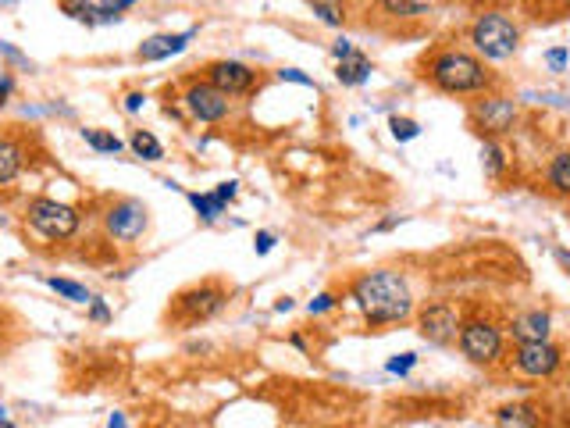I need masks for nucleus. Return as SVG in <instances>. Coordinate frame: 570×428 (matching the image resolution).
Segmentation results:
<instances>
[{
  "instance_id": "nucleus-1",
  "label": "nucleus",
  "mask_w": 570,
  "mask_h": 428,
  "mask_svg": "<svg viewBox=\"0 0 570 428\" xmlns=\"http://www.w3.org/2000/svg\"><path fill=\"white\" fill-rule=\"evenodd\" d=\"M350 300L357 304V311L364 314L371 329L399 325V321H407L414 314V297H410L407 279L399 272H389V268L364 272L360 279H353Z\"/></svg>"
},
{
  "instance_id": "nucleus-2",
  "label": "nucleus",
  "mask_w": 570,
  "mask_h": 428,
  "mask_svg": "<svg viewBox=\"0 0 570 428\" xmlns=\"http://www.w3.org/2000/svg\"><path fill=\"white\" fill-rule=\"evenodd\" d=\"M421 75L424 83L435 86L439 93H449V97H474V93H489L496 86L485 61L460 47L435 50L432 58H424Z\"/></svg>"
},
{
  "instance_id": "nucleus-3",
  "label": "nucleus",
  "mask_w": 570,
  "mask_h": 428,
  "mask_svg": "<svg viewBox=\"0 0 570 428\" xmlns=\"http://www.w3.org/2000/svg\"><path fill=\"white\" fill-rule=\"evenodd\" d=\"M467 40L481 61H510L521 50V25L503 11H481L467 29Z\"/></svg>"
},
{
  "instance_id": "nucleus-4",
  "label": "nucleus",
  "mask_w": 570,
  "mask_h": 428,
  "mask_svg": "<svg viewBox=\"0 0 570 428\" xmlns=\"http://www.w3.org/2000/svg\"><path fill=\"white\" fill-rule=\"evenodd\" d=\"M25 222H29V229L40 232L43 239H50V243H65V239H72L75 232H79L82 214L75 211L72 204L40 197L25 207Z\"/></svg>"
},
{
  "instance_id": "nucleus-5",
  "label": "nucleus",
  "mask_w": 570,
  "mask_h": 428,
  "mask_svg": "<svg viewBox=\"0 0 570 428\" xmlns=\"http://www.w3.org/2000/svg\"><path fill=\"white\" fill-rule=\"evenodd\" d=\"M456 346H460V354H464L471 364L492 368V364H499V357H503L506 339H503V329H499L496 321L471 318V321H464V325H460Z\"/></svg>"
},
{
  "instance_id": "nucleus-6",
  "label": "nucleus",
  "mask_w": 570,
  "mask_h": 428,
  "mask_svg": "<svg viewBox=\"0 0 570 428\" xmlns=\"http://www.w3.org/2000/svg\"><path fill=\"white\" fill-rule=\"evenodd\" d=\"M228 304V293L225 286L218 282H200V286H189L182 289L179 297H175V318L182 325H200V321H211L214 314H221V307Z\"/></svg>"
},
{
  "instance_id": "nucleus-7",
  "label": "nucleus",
  "mask_w": 570,
  "mask_h": 428,
  "mask_svg": "<svg viewBox=\"0 0 570 428\" xmlns=\"http://www.w3.org/2000/svg\"><path fill=\"white\" fill-rule=\"evenodd\" d=\"M471 125L485 140L510 136V132L517 129V104H513V97H503V93H485V97L471 107Z\"/></svg>"
},
{
  "instance_id": "nucleus-8",
  "label": "nucleus",
  "mask_w": 570,
  "mask_h": 428,
  "mask_svg": "<svg viewBox=\"0 0 570 428\" xmlns=\"http://www.w3.org/2000/svg\"><path fill=\"white\" fill-rule=\"evenodd\" d=\"M460 325H464V321H460V307H456L453 300H432V304L417 314V332H421V339H428L432 346L456 343Z\"/></svg>"
},
{
  "instance_id": "nucleus-9",
  "label": "nucleus",
  "mask_w": 570,
  "mask_h": 428,
  "mask_svg": "<svg viewBox=\"0 0 570 428\" xmlns=\"http://www.w3.org/2000/svg\"><path fill=\"white\" fill-rule=\"evenodd\" d=\"M563 364V350L549 339L542 343H517L513 350V368L528 375V379H553Z\"/></svg>"
},
{
  "instance_id": "nucleus-10",
  "label": "nucleus",
  "mask_w": 570,
  "mask_h": 428,
  "mask_svg": "<svg viewBox=\"0 0 570 428\" xmlns=\"http://www.w3.org/2000/svg\"><path fill=\"white\" fill-rule=\"evenodd\" d=\"M147 222H150V211L147 204H139V200H118V204H111V211L104 214L107 236L122 239V243H132V239L143 236Z\"/></svg>"
},
{
  "instance_id": "nucleus-11",
  "label": "nucleus",
  "mask_w": 570,
  "mask_h": 428,
  "mask_svg": "<svg viewBox=\"0 0 570 428\" xmlns=\"http://www.w3.org/2000/svg\"><path fill=\"white\" fill-rule=\"evenodd\" d=\"M182 104H186V111L196 118V122H221V118H228V111H232V97H225L221 90H214L211 83H193L186 90V97H182Z\"/></svg>"
},
{
  "instance_id": "nucleus-12",
  "label": "nucleus",
  "mask_w": 570,
  "mask_h": 428,
  "mask_svg": "<svg viewBox=\"0 0 570 428\" xmlns=\"http://www.w3.org/2000/svg\"><path fill=\"white\" fill-rule=\"evenodd\" d=\"M207 83L225 93V97H243V93H250L257 86V72L250 65H243V61H211L207 65Z\"/></svg>"
},
{
  "instance_id": "nucleus-13",
  "label": "nucleus",
  "mask_w": 570,
  "mask_h": 428,
  "mask_svg": "<svg viewBox=\"0 0 570 428\" xmlns=\"http://www.w3.org/2000/svg\"><path fill=\"white\" fill-rule=\"evenodd\" d=\"M193 36H196V29H186V33H157V36H150V40H143L139 43V50H136V58L139 61H168V58H175V54H182V50L193 43Z\"/></svg>"
},
{
  "instance_id": "nucleus-14",
  "label": "nucleus",
  "mask_w": 570,
  "mask_h": 428,
  "mask_svg": "<svg viewBox=\"0 0 570 428\" xmlns=\"http://www.w3.org/2000/svg\"><path fill=\"white\" fill-rule=\"evenodd\" d=\"M549 332H553V318L542 307H531L510 321V336L517 343H542V339H549Z\"/></svg>"
},
{
  "instance_id": "nucleus-15",
  "label": "nucleus",
  "mask_w": 570,
  "mask_h": 428,
  "mask_svg": "<svg viewBox=\"0 0 570 428\" xmlns=\"http://www.w3.org/2000/svg\"><path fill=\"white\" fill-rule=\"evenodd\" d=\"M371 72H375V65H371V58H367L364 50H353L350 58L335 61V79H339L342 86H350V90L364 86L367 79H371Z\"/></svg>"
},
{
  "instance_id": "nucleus-16",
  "label": "nucleus",
  "mask_w": 570,
  "mask_h": 428,
  "mask_svg": "<svg viewBox=\"0 0 570 428\" xmlns=\"http://www.w3.org/2000/svg\"><path fill=\"white\" fill-rule=\"evenodd\" d=\"M496 428H542L535 404H506L496 411Z\"/></svg>"
},
{
  "instance_id": "nucleus-17",
  "label": "nucleus",
  "mask_w": 570,
  "mask_h": 428,
  "mask_svg": "<svg viewBox=\"0 0 570 428\" xmlns=\"http://www.w3.org/2000/svg\"><path fill=\"white\" fill-rule=\"evenodd\" d=\"M25 165V147L15 140V136H0V186L18 179Z\"/></svg>"
},
{
  "instance_id": "nucleus-18",
  "label": "nucleus",
  "mask_w": 570,
  "mask_h": 428,
  "mask_svg": "<svg viewBox=\"0 0 570 428\" xmlns=\"http://www.w3.org/2000/svg\"><path fill=\"white\" fill-rule=\"evenodd\" d=\"M307 4L318 15V22L328 25V29H342L350 22V4L346 0H307Z\"/></svg>"
},
{
  "instance_id": "nucleus-19",
  "label": "nucleus",
  "mask_w": 570,
  "mask_h": 428,
  "mask_svg": "<svg viewBox=\"0 0 570 428\" xmlns=\"http://www.w3.org/2000/svg\"><path fill=\"white\" fill-rule=\"evenodd\" d=\"M61 15H68L79 25H104V15H100V4L93 0H57Z\"/></svg>"
},
{
  "instance_id": "nucleus-20",
  "label": "nucleus",
  "mask_w": 570,
  "mask_h": 428,
  "mask_svg": "<svg viewBox=\"0 0 570 428\" xmlns=\"http://www.w3.org/2000/svg\"><path fill=\"white\" fill-rule=\"evenodd\" d=\"M546 182L553 186V193H560V197H570V150H560V154L549 161Z\"/></svg>"
},
{
  "instance_id": "nucleus-21",
  "label": "nucleus",
  "mask_w": 570,
  "mask_h": 428,
  "mask_svg": "<svg viewBox=\"0 0 570 428\" xmlns=\"http://www.w3.org/2000/svg\"><path fill=\"white\" fill-rule=\"evenodd\" d=\"M129 147H132V154L143 157V161H161V157H164L161 140H157L154 132H147V129H136V132H132V136H129Z\"/></svg>"
},
{
  "instance_id": "nucleus-22",
  "label": "nucleus",
  "mask_w": 570,
  "mask_h": 428,
  "mask_svg": "<svg viewBox=\"0 0 570 428\" xmlns=\"http://www.w3.org/2000/svg\"><path fill=\"white\" fill-rule=\"evenodd\" d=\"M186 200L193 204V211L204 218V222H218L221 214H225V200L218 193H186Z\"/></svg>"
},
{
  "instance_id": "nucleus-23",
  "label": "nucleus",
  "mask_w": 570,
  "mask_h": 428,
  "mask_svg": "<svg viewBox=\"0 0 570 428\" xmlns=\"http://www.w3.org/2000/svg\"><path fill=\"white\" fill-rule=\"evenodd\" d=\"M378 8L392 18H421V15H432V4H424V0H378Z\"/></svg>"
},
{
  "instance_id": "nucleus-24",
  "label": "nucleus",
  "mask_w": 570,
  "mask_h": 428,
  "mask_svg": "<svg viewBox=\"0 0 570 428\" xmlns=\"http://www.w3.org/2000/svg\"><path fill=\"white\" fill-rule=\"evenodd\" d=\"M481 172L489 175V179H499L506 172V150L499 147V140L481 143Z\"/></svg>"
},
{
  "instance_id": "nucleus-25",
  "label": "nucleus",
  "mask_w": 570,
  "mask_h": 428,
  "mask_svg": "<svg viewBox=\"0 0 570 428\" xmlns=\"http://www.w3.org/2000/svg\"><path fill=\"white\" fill-rule=\"evenodd\" d=\"M47 286L54 289L57 297H65V300H72V304H93V293L82 282H72V279H57V275H50L47 279Z\"/></svg>"
},
{
  "instance_id": "nucleus-26",
  "label": "nucleus",
  "mask_w": 570,
  "mask_h": 428,
  "mask_svg": "<svg viewBox=\"0 0 570 428\" xmlns=\"http://www.w3.org/2000/svg\"><path fill=\"white\" fill-rule=\"evenodd\" d=\"M82 140H86V147L97 150V154H122L125 147V143L107 129H82Z\"/></svg>"
},
{
  "instance_id": "nucleus-27",
  "label": "nucleus",
  "mask_w": 570,
  "mask_h": 428,
  "mask_svg": "<svg viewBox=\"0 0 570 428\" xmlns=\"http://www.w3.org/2000/svg\"><path fill=\"white\" fill-rule=\"evenodd\" d=\"M389 132H392V140H396V143H410V140H417V136H421V122L392 115L389 118Z\"/></svg>"
},
{
  "instance_id": "nucleus-28",
  "label": "nucleus",
  "mask_w": 570,
  "mask_h": 428,
  "mask_svg": "<svg viewBox=\"0 0 570 428\" xmlns=\"http://www.w3.org/2000/svg\"><path fill=\"white\" fill-rule=\"evenodd\" d=\"M100 4V15H104V25L107 22H118V15L129 8H136V0H97Z\"/></svg>"
},
{
  "instance_id": "nucleus-29",
  "label": "nucleus",
  "mask_w": 570,
  "mask_h": 428,
  "mask_svg": "<svg viewBox=\"0 0 570 428\" xmlns=\"http://www.w3.org/2000/svg\"><path fill=\"white\" fill-rule=\"evenodd\" d=\"M414 368H417V354H396V357H389V364H385V371H389V375H399V379L410 375Z\"/></svg>"
},
{
  "instance_id": "nucleus-30",
  "label": "nucleus",
  "mask_w": 570,
  "mask_h": 428,
  "mask_svg": "<svg viewBox=\"0 0 570 428\" xmlns=\"http://www.w3.org/2000/svg\"><path fill=\"white\" fill-rule=\"evenodd\" d=\"M546 65H549V72H567V68H570V47H549L546 50Z\"/></svg>"
},
{
  "instance_id": "nucleus-31",
  "label": "nucleus",
  "mask_w": 570,
  "mask_h": 428,
  "mask_svg": "<svg viewBox=\"0 0 570 428\" xmlns=\"http://www.w3.org/2000/svg\"><path fill=\"white\" fill-rule=\"evenodd\" d=\"M278 79H282V83L307 86V90H318V86H314V79H310L307 72H300V68H278Z\"/></svg>"
},
{
  "instance_id": "nucleus-32",
  "label": "nucleus",
  "mask_w": 570,
  "mask_h": 428,
  "mask_svg": "<svg viewBox=\"0 0 570 428\" xmlns=\"http://www.w3.org/2000/svg\"><path fill=\"white\" fill-rule=\"evenodd\" d=\"M335 307H339V297H335V293H318V297L307 304V311L310 314H328V311H335Z\"/></svg>"
},
{
  "instance_id": "nucleus-33",
  "label": "nucleus",
  "mask_w": 570,
  "mask_h": 428,
  "mask_svg": "<svg viewBox=\"0 0 570 428\" xmlns=\"http://www.w3.org/2000/svg\"><path fill=\"white\" fill-rule=\"evenodd\" d=\"M275 243H278L275 232H257V239H253V250L264 257V254H271V250H275Z\"/></svg>"
},
{
  "instance_id": "nucleus-34",
  "label": "nucleus",
  "mask_w": 570,
  "mask_h": 428,
  "mask_svg": "<svg viewBox=\"0 0 570 428\" xmlns=\"http://www.w3.org/2000/svg\"><path fill=\"white\" fill-rule=\"evenodd\" d=\"M90 318L104 325V321H111V307H107L104 300H97V297H93V304H90Z\"/></svg>"
},
{
  "instance_id": "nucleus-35",
  "label": "nucleus",
  "mask_w": 570,
  "mask_h": 428,
  "mask_svg": "<svg viewBox=\"0 0 570 428\" xmlns=\"http://www.w3.org/2000/svg\"><path fill=\"white\" fill-rule=\"evenodd\" d=\"M11 93H15V79H11L8 72H0V107L8 104Z\"/></svg>"
},
{
  "instance_id": "nucleus-36",
  "label": "nucleus",
  "mask_w": 570,
  "mask_h": 428,
  "mask_svg": "<svg viewBox=\"0 0 570 428\" xmlns=\"http://www.w3.org/2000/svg\"><path fill=\"white\" fill-rule=\"evenodd\" d=\"M353 50H357V47H353V43H350V40H335V43H332V58H335V61H342V58H350Z\"/></svg>"
},
{
  "instance_id": "nucleus-37",
  "label": "nucleus",
  "mask_w": 570,
  "mask_h": 428,
  "mask_svg": "<svg viewBox=\"0 0 570 428\" xmlns=\"http://www.w3.org/2000/svg\"><path fill=\"white\" fill-rule=\"evenodd\" d=\"M143 104H147V97H143V93H129V97H125V111H129V115L143 111Z\"/></svg>"
},
{
  "instance_id": "nucleus-38",
  "label": "nucleus",
  "mask_w": 570,
  "mask_h": 428,
  "mask_svg": "<svg viewBox=\"0 0 570 428\" xmlns=\"http://www.w3.org/2000/svg\"><path fill=\"white\" fill-rule=\"evenodd\" d=\"M236 186H239V182H218V190H214V193H218V197L228 204V200L236 197Z\"/></svg>"
},
{
  "instance_id": "nucleus-39",
  "label": "nucleus",
  "mask_w": 570,
  "mask_h": 428,
  "mask_svg": "<svg viewBox=\"0 0 570 428\" xmlns=\"http://www.w3.org/2000/svg\"><path fill=\"white\" fill-rule=\"evenodd\" d=\"M107 428H129V421H125V414H122V411H114V414H111V421H107Z\"/></svg>"
},
{
  "instance_id": "nucleus-40",
  "label": "nucleus",
  "mask_w": 570,
  "mask_h": 428,
  "mask_svg": "<svg viewBox=\"0 0 570 428\" xmlns=\"http://www.w3.org/2000/svg\"><path fill=\"white\" fill-rule=\"evenodd\" d=\"M275 311H278V314L293 311V300H289V297H282V300H278V304H275Z\"/></svg>"
},
{
  "instance_id": "nucleus-41",
  "label": "nucleus",
  "mask_w": 570,
  "mask_h": 428,
  "mask_svg": "<svg viewBox=\"0 0 570 428\" xmlns=\"http://www.w3.org/2000/svg\"><path fill=\"white\" fill-rule=\"evenodd\" d=\"M289 343H293L296 350H307V343H303V336H289Z\"/></svg>"
},
{
  "instance_id": "nucleus-42",
  "label": "nucleus",
  "mask_w": 570,
  "mask_h": 428,
  "mask_svg": "<svg viewBox=\"0 0 570 428\" xmlns=\"http://www.w3.org/2000/svg\"><path fill=\"white\" fill-rule=\"evenodd\" d=\"M4 414H8V411H4V404H0V421H8V418H4Z\"/></svg>"
},
{
  "instance_id": "nucleus-43",
  "label": "nucleus",
  "mask_w": 570,
  "mask_h": 428,
  "mask_svg": "<svg viewBox=\"0 0 570 428\" xmlns=\"http://www.w3.org/2000/svg\"><path fill=\"white\" fill-rule=\"evenodd\" d=\"M0 428H15V425H11V421H0Z\"/></svg>"
}]
</instances>
